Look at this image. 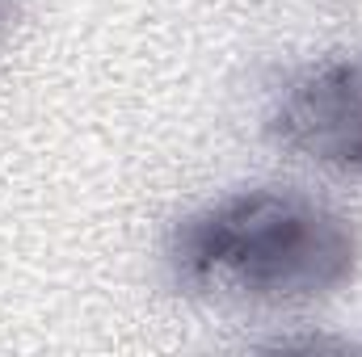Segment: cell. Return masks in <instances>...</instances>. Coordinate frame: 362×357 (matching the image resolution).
<instances>
[{
  "label": "cell",
  "mask_w": 362,
  "mask_h": 357,
  "mask_svg": "<svg viewBox=\"0 0 362 357\" xmlns=\"http://www.w3.org/2000/svg\"><path fill=\"white\" fill-rule=\"evenodd\" d=\"M354 223L299 189H236L177 219L165 261L185 294L308 307L358 273Z\"/></svg>",
  "instance_id": "6da1fadb"
},
{
  "label": "cell",
  "mask_w": 362,
  "mask_h": 357,
  "mask_svg": "<svg viewBox=\"0 0 362 357\" xmlns=\"http://www.w3.org/2000/svg\"><path fill=\"white\" fill-rule=\"evenodd\" d=\"M266 135L299 160L362 177V59H325L295 72L274 97Z\"/></svg>",
  "instance_id": "7a4b0ae2"
},
{
  "label": "cell",
  "mask_w": 362,
  "mask_h": 357,
  "mask_svg": "<svg viewBox=\"0 0 362 357\" xmlns=\"http://www.w3.org/2000/svg\"><path fill=\"white\" fill-rule=\"evenodd\" d=\"M17 17H21V0H0V42L8 38V30L17 25Z\"/></svg>",
  "instance_id": "3957f363"
}]
</instances>
